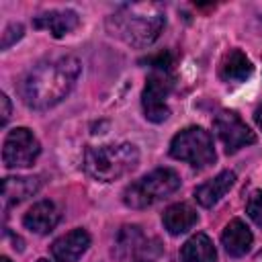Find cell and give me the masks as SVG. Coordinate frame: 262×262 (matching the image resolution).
<instances>
[{"label": "cell", "instance_id": "obj_11", "mask_svg": "<svg viewBox=\"0 0 262 262\" xmlns=\"http://www.w3.org/2000/svg\"><path fill=\"white\" fill-rule=\"evenodd\" d=\"M59 221V213L51 201L35 203L23 217V225L35 233H49Z\"/></svg>", "mask_w": 262, "mask_h": 262}, {"label": "cell", "instance_id": "obj_21", "mask_svg": "<svg viewBox=\"0 0 262 262\" xmlns=\"http://www.w3.org/2000/svg\"><path fill=\"white\" fill-rule=\"evenodd\" d=\"M0 104H2V119H0V125H6L8 119H10V100H8V96H6L4 92L0 94Z\"/></svg>", "mask_w": 262, "mask_h": 262}, {"label": "cell", "instance_id": "obj_23", "mask_svg": "<svg viewBox=\"0 0 262 262\" xmlns=\"http://www.w3.org/2000/svg\"><path fill=\"white\" fill-rule=\"evenodd\" d=\"M0 262H10V260H8L6 256H2V258H0Z\"/></svg>", "mask_w": 262, "mask_h": 262}, {"label": "cell", "instance_id": "obj_3", "mask_svg": "<svg viewBox=\"0 0 262 262\" xmlns=\"http://www.w3.org/2000/svg\"><path fill=\"white\" fill-rule=\"evenodd\" d=\"M139 164V151L133 143H108L90 147L84 158L86 172L100 182H113L135 170Z\"/></svg>", "mask_w": 262, "mask_h": 262}, {"label": "cell", "instance_id": "obj_9", "mask_svg": "<svg viewBox=\"0 0 262 262\" xmlns=\"http://www.w3.org/2000/svg\"><path fill=\"white\" fill-rule=\"evenodd\" d=\"M90 246V235L86 229H72L51 244V256L57 262H76Z\"/></svg>", "mask_w": 262, "mask_h": 262}, {"label": "cell", "instance_id": "obj_18", "mask_svg": "<svg viewBox=\"0 0 262 262\" xmlns=\"http://www.w3.org/2000/svg\"><path fill=\"white\" fill-rule=\"evenodd\" d=\"M147 239L141 233V229L137 225H127L121 229L119 237H117V256L119 258H129V256H137V254H145L147 252Z\"/></svg>", "mask_w": 262, "mask_h": 262}, {"label": "cell", "instance_id": "obj_7", "mask_svg": "<svg viewBox=\"0 0 262 262\" xmlns=\"http://www.w3.org/2000/svg\"><path fill=\"white\" fill-rule=\"evenodd\" d=\"M41 154L39 139L27 127H16L8 131L2 147V162L6 168H29Z\"/></svg>", "mask_w": 262, "mask_h": 262}, {"label": "cell", "instance_id": "obj_8", "mask_svg": "<svg viewBox=\"0 0 262 262\" xmlns=\"http://www.w3.org/2000/svg\"><path fill=\"white\" fill-rule=\"evenodd\" d=\"M213 127H215V131H217L219 139L223 141L227 154H233V151H237L239 147H246V145H250V143L256 141L254 131H252V129L239 119V115L233 113V111H221V113L215 117Z\"/></svg>", "mask_w": 262, "mask_h": 262}, {"label": "cell", "instance_id": "obj_6", "mask_svg": "<svg viewBox=\"0 0 262 262\" xmlns=\"http://www.w3.org/2000/svg\"><path fill=\"white\" fill-rule=\"evenodd\" d=\"M172 90V78L170 72L164 70H151V74L145 80V88L141 94V106L143 115L151 123H164L170 117V108L166 104V98Z\"/></svg>", "mask_w": 262, "mask_h": 262}, {"label": "cell", "instance_id": "obj_5", "mask_svg": "<svg viewBox=\"0 0 262 262\" xmlns=\"http://www.w3.org/2000/svg\"><path fill=\"white\" fill-rule=\"evenodd\" d=\"M170 156L190 164L192 168H207L215 162L213 137L203 127H186L170 141Z\"/></svg>", "mask_w": 262, "mask_h": 262}, {"label": "cell", "instance_id": "obj_25", "mask_svg": "<svg viewBox=\"0 0 262 262\" xmlns=\"http://www.w3.org/2000/svg\"><path fill=\"white\" fill-rule=\"evenodd\" d=\"M135 262H147V260H135Z\"/></svg>", "mask_w": 262, "mask_h": 262}, {"label": "cell", "instance_id": "obj_4", "mask_svg": "<svg viewBox=\"0 0 262 262\" xmlns=\"http://www.w3.org/2000/svg\"><path fill=\"white\" fill-rule=\"evenodd\" d=\"M180 188V176L172 168H156L143 178L129 184L123 192V203L131 209H145Z\"/></svg>", "mask_w": 262, "mask_h": 262}, {"label": "cell", "instance_id": "obj_2", "mask_svg": "<svg viewBox=\"0 0 262 262\" xmlns=\"http://www.w3.org/2000/svg\"><path fill=\"white\" fill-rule=\"evenodd\" d=\"M166 25V16L158 10L149 12L141 6H127L108 18L113 35H119L127 45L143 49L149 47Z\"/></svg>", "mask_w": 262, "mask_h": 262}, {"label": "cell", "instance_id": "obj_17", "mask_svg": "<svg viewBox=\"0 0 262 262\" xmlns=\"http://www.w3.org/2000/svg\"><path fill=\"white\" fill-rule=\"evenodd\" d=\"M252 72H254V66L244 51L231 49L229 53H225L221 61V78L225 82H244L246 78L252 76Z\"/></svg>", "mask_w": 262, "mask_h": 262}, {"label": "cell", "instance_id": "obj_10", "mask_svg": "<svg viewBox=\"0 0 262 262\" xmlns=\"http://www.w3.org/2000/svg\"><path fill=\"white\" fill-rule=\"evenodd\" d=\"M221 244L229 256L239 258V256L250 252V248L254 244V235L242 219H233L225 225V229L221 233Z\"/></svg>", "mask_w": 262, "mask_h": 262}, {"label": "cell", "instance_id": "obj_19", "mask_svg": "<svg viewBox=\"0 0 262 262\" xmlns=\"http://www.w3.org/2000/svg\"><path fill=\"white\" fill-rule=\"evenodd\" d=\"M246 213H248V217H250L258 227H262V190H256V192L248 199Z\"/></svg>", "mask_w": 262, "mask_h": 262}, {"label": "cell", "instance_id": "obj_22", "mask_svg": "<svg viewBox=\"0 0 262 262\" xmlns=\"http://www.w3.org/2000/svg\"><path fill=\"white\" fill-rule=\"evenodd\" d=\"M254 121H256V125H258V129L262 131V104L256 108V113H254Z\"/></svg>", "mask_w": 262, "mask_h": 262}, {"label": "cell", "instance_id": "obj_14", "mask_svg": "<svg viewBox=\"0 0 262 262\" xmlns=\"http://www.w3.org/2000/svg\"><path fill=\"white\" fill-rule=\"evenodd\" d=\"M39 190V178L35 176H8L2 180V201L4 207H12L33 196Z\"/></svg>", "mask_w": 262, "mask_h": 262}, {"label": "cell", "instance_id": "obj_16", "mask_svg": "<svg viewBox=\"0 0 262 262\" xmlns=\"http://www.w3.org/2000/svg\"><path fill=\"white\" fill-rule=\"evenodd\" d=\"M182 262H217V252L207 233H194L180 248Z\"/></svg>", "mask_w": 262, "mask_h": 262}, {"label": "cell", "instance_id": "obj_1", "mask_svg": "<svg viewBox=\"0 0 262 262\" xmlns=\"http://www.w3.org/2000/svg\"><path fill=\"white\" fill-rule=\"evenodd\" d=\"M80 72L82 66L74 55L45 59L25 74L18 84V94L23 102L35 111L51 108L72 92Z\"/></svg>", "mask_w": 262, "mask_h": 262}, {"label": "cell", "instance_id": "obj_12", "mask_svg": "<svg viewBox=\"0 0 262 262\" xmlns=\"http://www.w3.org/2000/svg\"><path fill=\"white\" fill-rule=\"evenodd\" d=\"M78 23H80V18L74 10H49V12L35 16L33 27L49 31L53 37H63L70 31H74L78 27Z\"/></svg>", "mask_w": 262, "mask_h": 262}, {"label": "cell", "instance_id": "obj_15", "mask_svg": "<svg viewBox=\"0 0 262 262\" xmlns=\"http://www.w3.org/2000/svg\"><path fill=\"white\" fill-rule=\"evenodd\" d=\"M196 221H199V215L188 203L170 205L162 215V223L168 229V233H172V235L186 233L188 229H192L196 225Z\"/></svg>", "mask_w": 262, "mask_h": 262}, {"label": "cell", "instance_id": "obj_13", "mask_svg": "<svg viewBox=\"0 0 262 262\" xmlns=\"http://www.w3.org/2000/svg\"><path fill=\"white\" fill-rule=\"evenodd\" d=\"M233 182H235V172L223 170V172H219L213 180L201 184V186L194 190V199H196L199 205H203V207H213L215 203H219V201L225 196V192L233 186Z\"/></svg>", "mask_w": 262, "mask_h": 262}, {"label": "cell", "instance_id": "obj_20", "mask_svg": "<svg viewBox=\"0 0 262 262\" xmlns=\"http://www.w3.org/2000/svg\"><path fill=\"white\" fill-rule=\"evenodd\" d=\"M23 25L20 23H12V25H8L6 29H4V33H2V49H8L12 43H16L20 37H23Z\"/></svg>", "mask_w": 262, "mask_h": 262}, {"label": "cell", "instance_id": "obj_24", "mask_svg": "<svg viewBox=\"0 0 262 262\" xmlns=\"http://www.w3.org/2000/svg\"><path fill=\"white\" fill-rule=\"evenodd\" d=\"M37 262H49V260H45V258H41V260H37Z\"/></svg>", "mask_w": 262, "mask_h": 262}]
</instances>
